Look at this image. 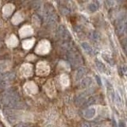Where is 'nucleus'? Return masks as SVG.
<instances>
[{
    "instance_id": "2",
    "label": "nucleus",
    "mask_w": 127,
    "mask_h": 127,
    "mask_svg": "<svg viewBox=\"0 0 127 127\" xmlns=\"http://www.w3.org/2000/svg\"><path fill=\"white\" fill-rule=\"evenodd\" d=\"M67 60L69 61V63L74 67H79L80 66V64H82V58H81V56L75 50L68 49V51H67Z\"/></svg>"
},
{
    "instance_id": "8",
    "label": "nucleus",
    "mask_w": 127,
    "mask_h": 127,
    "mask_svg": "<svg viewBox=\"0 0 127 127\" xmlns=\"http://www.w3.org/2000/svg\"><path fill=\"white\" fill-rule=\"evenodd\" d=\"M96 114V110L93 107H90L84 111V118L87 119H91Z\"/></svg>"
},
{
    "instance_id": "4",
    "label": "nucleus",
    "mask_w": 127,
    "mask_h": 127,
    "mask_svg": "<svg viewBox=\"0 0 127 127\" xmlns=\"http://www.w3.org/2000/svg\"><path fill=\"white\" fill-rule=\"evenodd\" d=\"M127 20V15L124 14L118 20L117 23V33L118 34H121L124 32V26Z\"/></svg>"
},
{
    "instance_id": "15",
    "label": "nucleus",
    "mask_w": 127,
    "mask_h": 127,
    "mask_svg": "<svg viewBox=\"0 0 127 127\" xmlns=\"http://www.w3.org/2000/svg\"><path fill=\"white\" fill-rule=\"evenodd\" d=\"M116 102V104H117L118 107H121V105H122V101H121V97L119 96V94H115V98H114V101Z\"/></svg>"
},
{
    "instance_id": "12",
    "label": "nucleus",
    "mask_w": 127,
    "mask_h": 127,
    "mask_svg": "<svg viewBox=\"0 0 127 127\" xmlns=\"http://www.w3.org/2000/svg\"><path fill=\"white\" fill-rule=\"evenodd\" d=\"M90 38L94 40L95 42H98L100 40V35L98 33L97 31H91V33H90Z\"/></svg>"
},
{
    "instance_id": "1",
    "label": "nucleus",
    "mask_w": 127,
    "mask_h": 127,
    "mask_svg": "<svg viewBox=\"0 0 127 127\" xmlns=\"http://www.w3.org/2000/svg\"><path fill=\"white\" fill-rule=\"evenodd\" d=\"M3 101L7 106L10 107H14L19 102V98H18V94H16L15 91H8L4 94Z\"/></svg>"
},
{
    "instance_id": "13",
    "label": "nucleus",
    "mask_w": 127,
    "mask_h": 127,
    "mask_svg": "<svg viewBox=\"0 0 127 127\" xmlns=\"http://www.w3.org/2000/svg\"><path fill=\"white\" fill-rule=\"evenodd\" d=\"M96 102V99L94 96H91L90 98H88L87 99H86V101L83 104V106L85 107H88V106H91V105H93L94 103Z\"/></svg>"
},
{
    "instance_id": "19",
    "label": "nucleus",
    "mask_w": 127,
    "mask_h": 127,
    "mask_svg": "<svg viewBox=\"0 0 127 127\" xmlns=\"http://www.w3.org/2000/svg\"><path fill=\"white\" fill-rule=\"evenodd\" d=\"M95 80H96L97 83H98V84H99V86H102V80H101V79H100V77H99L98 75H95Z\"/></svg>"
},
{
    "instance_id": "22",
    "label": "nucleus",
    "mask_w": 127,
    "mask_h": 127,
    "mask_svg": "<svg viewBox=\"0 0 127 127\" xmlns=\"http://www.w3.org/2000/svg\"><path fill=\"white\" fill-rule=\"evenodd\" d=\"M118 126H125L126 125H125V123H123V122H121V121H120L119 124H118Z\"/></svg>"
},
{
    "instance_id": "16",
    "label": "nucleus",
    "mask_w": 127,
    "mask_h": 127,
    "mask_svg": "<svg viewBox=\"0 0 127 127\" xmlns=\"http://www.w3.org/2000/svg\"><path fill=\"white\" fill-rule=\"evenodd\" d=\"M121 47H122V49L124 51L126 55H127V38H124L121 42Z\"/></svg>"
},
{
    "instance_id": "21",
    "label": "nucleus",
    "mask_w": 127,
    "mask_h": 127,
    "mask_svg": "<svg viewBox=\"0 0 127 127\" xmlns=\"http://www.w3.org/2000/svg\"><path fill=\"white\" fill-rule=\"evenodd\" d=\"M124 32L127 34V20H126V23H125V26H124Z\"/></svg>"
},
{
    "instance_id": "7",
    "label": "nucleus",
    "mask_w": 127,
    "mask_h": 127,
    "mask_svg": "<svg viewBox=\"0 0 127 127\" xmlns=\"http://www.w3.org/2000/svg\"><path fill=\"white\" fill-rule=\"evenodd\" d=\"M87 73V69L83 67H80L78 68L76 71V73H75V80L76 81H80L81 79H83V77Z\"/></svg>"
},
{
    "instance_id": "18",
    "label": "nucleus",
    "mask_w": 127,
    "mask_h": 127,
    "mask_svg": "<svg viewBox=\"0 0 127 127\" xmlns=\"http://www.w3.org/2000/svg\"><path fill=\"white\" fill-rule=\"evenodd\" d=\"M106 85H107V87L108 88V89H109V90H110V91H111L112 90V89H113V86H112V84H111V83H110V81H108L107 80H106Z\"/></svg>"
},
{
    "instance_id": "11",
    "label": "nucleus",
    "mask_w": 127,
    "mask_h": 127,
    "mask_svg": "<svg viewBox=\"0 0 127 127\" xmlns=\"http://www.w3.org/2000/svg\"><path fill=\"white\" fill-rule=\"evenodd\" d=\"M95 65H96V67L98 68V70L100 72H102V73H107V67L105 66V64H102L100 60H95Z\"/></svg>"
},
{
    "instance_id": "3",
    "label": "nucleus",
    "mask_w": 127,
    "mask_h": 127,
    "mask_svg": "<svg viewBox=\"0 0 127 127\" xmlns=\"http://www.w3.org/2000/svg\"><path fill=\"white\" fill-rule=\"evenodd\" d=\"M13 78V74L12 73H0V89L7 87Z\"/></svg>"
},
{
    "instance_id": "5",
    "label": "nucleus",
    "mask_w": 127,
    "mask_h": 127,
    "mask_svg": "<svg viewBox=\"0 0 127 127\" xmlns=\"http://www.w3.org/2000/svg\"><path fill=\"white\" fill-rule=\"evenodd\" d=\"M58 34L60 38L64 40H69L71 38V35H70L68 30L64 27V26H60L58 28Z\"/></svg>"
},
{
    "instance_id": "6",
    "label": "nucleus",
    "mask_w": 127,
    "mask_h": 127,
    "mask_svg": "<svg viewBox=\"0 0 127 127\" xmlns=\"http://www.w3.org/2000/svg\"><path fill=\"white\" fill-rule=\"evenodd\" d=\"M81 47L83 48V49L84 50L85 52L88 54V55L94 56V54H95V52H94V50L93 49V48L87 42H82L81 43Z\"/></svg>"
},
{
    "instance_id": "20",
    "label": "nucleus",
    "mask_w": 127,
    "mask_h": 127,
    "mask_svg": "<svg viewBox=\"0 0 127 127\" xmlns=\"http://www.w3.org/2000/svg\"><path fill=\"white\" fill-rule=\"evenodd\" d=\"M17 126H29V124L27 123H20V124H18V125H16Z\"/></svg>"
},
{
    "instance_id": "14",
    "label": "nucleus",
    "mask_w": 127,
    "mask_h": 127,
    "mask_svg": "<svg viewBox=\"0 0 127 127\" xmlns=\"http://www.w3.org/2000/svg\"><path fill=\"white\" fill-rule=\"evenodd\" d=\"M98 9H99V6L97 4L94 3V2H93V3H91V4L88 5V10H90L91 12H92V13L97 11Z\"/></svg>"
},
{
    "instance_id": "10",
    "label": "nucleus",
    "mask_w": 127,
    "mask_h": 127,
    "mask_svg": "<svg viewBox=\"0 0 127 127\" xmlns=\"http://www.w3.org/2000/svg\"><path fill=\"white\" fill-rule=\"evenodd\" d=\"M92 83H93V80L91 77H86L81 81L80 86L83 88H88L92 85Z\"/></svg>"
},
{
    "instance_id": "17",
    "label": "nucleus",
    "mask_w": 127,
    "mask_h": 127,
    "mask_svg": "<svg viewBox=\"0 0 127 127\" xmlns=\"http://www.w3.org/2000/svg\"><path fill=\"white\" fill-rule=\"evenodd\" d=\"M121 73H122L125 76H127V66L124 65L121 67Z\"/></svg>"
},
{
    "instance_id": "23",
    "label": "nucleus",
    "mask_w": 127,
    "mask_h": 127,
    "mask_svg": "<svg viewBox=\"0 0 127 127\" xmlns=\"http://www.w3.org/2000/svg\"><path fill=\"white\" fill-rule=\"evenodd\" d=\"M94 2H95V4H97V5H98V6H99V2H98V0H94Z\"/></svg>"
},
{
    "instance_id": "9",
    "label": "nucleus",
    "mask_w": 127,
    "mask_h": 127,
    "mask_svg": "<svg viewBox=\"0 0 127 127\" xmlns=\"http://www.w3.org/2000/svg\"><path fill=\"white\" fill-rule=\"evenodd\" d=\"M4 114L6 116L7 119L11 122V121H13L16 120V114L13 111V110H6L4 111Z\"/></svg>"
}]
</instances>
